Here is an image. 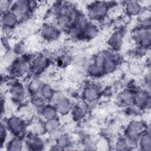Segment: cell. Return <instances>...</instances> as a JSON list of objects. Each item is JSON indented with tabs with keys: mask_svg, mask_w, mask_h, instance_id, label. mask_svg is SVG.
<instances>
[{
	"mask_svg": "<svg viewBox=\"0 0 151 151\" xmlns=\"http://www.w3.org/2000/svg\"><path fill=\"white\" fill-rule=\"evenodd\" d=\"M106 7L104 6L103 4H96L94 6H92V8L90 9L89 14L93 16V18H96L97 17H100L102 15V14L104 13L105 11Z\"/></svg>",
	"mask_w": 151,
	"mask_h": 151,
	"instance_id": "6da1fadb",
	"label": "cell"
},
{
	"mask_svg": "<svg viewBox=\"0 0 151 151\" xmlns=\"http://www.w3.org/2000/svg\"><path fill=\"white\" fill-rule=\"evenodd\" d=\"M17 19L18 18L14 12L11 14H9V12H5L4 24L8 28L11 27L14 25V24H15V22Z\"/></svg>",
	"mask_w": 151,
	"mask_h": 151,
	"instance_id": "7a4b0ae2",
	"label": "cell"
},
{
	"mask_svg": "<svg viewBox=\"0 0 151 151\" xmlns=\"http://www.w3.org/2000/svg\"><path fill=\"white\" fill-rule=\"evenodd\" d=\"M9 127L14 133H21L22 130V124L21 121L18 119H13L11 120V123H9Z\"/></svg>",
	"mask_w": 151,
	"mask_h": 151,
	"instance_id": "3957f363",
	"label": "cell"
},
{
	"mask_svg": "<svg viewBox=\"0 0 151 151\" xmlns=\"http://www.w3.org/2000/svg\"><path fill=\"white\" fill-rule=\"evenodd\" d=\"M10 143V147H9V150H20L22 147L21 141L17 139H14L11 141Z\"/></svg>",
	"mask_w": 151,
	"mask_h": 151,
	"instance_id": "277c9868",
	"label": "cell"
},
{
	"mask_svg": "<svg viewBox=\"0 0 151 151\" xmlns=\"http://www.w3.org/2000/svg\"><path fill=\"white\" fill-rule=\"evenodd\" d=\"M6 136V130L5 129V127H3L2 126H1V141L2 145L3 144V142L5 140Z\"/></svg>",
	"mask_w": 151,
	"mask_h": 151,
	"instance_id": "5b68a950",
	"label": "cell"
}]
</instances>
